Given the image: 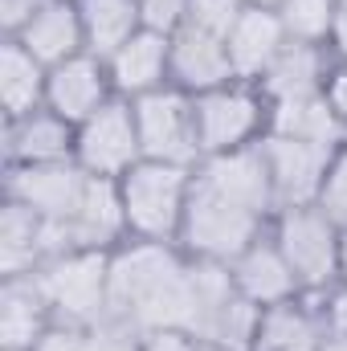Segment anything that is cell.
<instances>
[{
	"label": "cell",
	"mask_w": 347,
	"mask_h": 351,
	"mask_svg": "<svg viewBox=\"0 0 347 351\" xmlns=\"http://www.w3.org/2000/svg\"><path fill=\"white\" fill-rule=\"evenodd\" d=\"M106 323H123L139 335L188 331L192 323V262L164 241H131L110 250V311Z\"/></svg>",
	"instance_id": "cell-1"
},
{
	"label": "cell",
	"mask_w": 347,
	"mask_h": 351,
	"mask_svg": "<svg viewBox=\"0 0 347 351\" xmlns=\"http://www.w3.org/2000/svg\"><path fill=\"white\" fill-rule=\"evenodd\" d=\"M192 180H196V168L156 164V160L135 164L131 172L119 180L123 213H127V233L135 241L180 245V229H184Z\"/></svg>",
	"instance_id": "cell-2"
},
{
	"label": "cell",
	"mask_w": 347,
	"mask_h": 351,
	"mask_svg": "<svg viewBox=\"0 0 347 351\" xmlns=\"http://www.w3.org/2000/svg\"><path fill=\"white\" fill-rule=\"evenodd\" d=\"M261 229H265V217L221 196L208 180H200V176L192 180V196H188V213H184V229H180V245L192 258L233 265L261 237Z\"/></svg>",
	"instance_id": "cell-3"
},
{
	"label": "cell",
	"mask_w": 347,
	"mask_h": 351,
	"mask_svg": "<svg viewBox=\"0 0 347 351\" xmlns=\"http://www.w3.org/2000/svg\"><path fill=\"white\" fill-rule=\"evenodd\" d=\"M270 237L290 262L302 294H327L339 282V225L319 204L278 208L270 217Z\"/></svg>",
	"instance_id": "cell-4"
},
{
	"label": "cell",
	"mask_w": 347,
	"mask_h": 351,
	"mask_svg": "<svg viewBox=\"0 0 347 351\" xmlns=\"http://www.w3.org/2000/svg\"><path fill=\"white\" fill-rule=\"evenodd\" d=\"M53 319L66 327H98L110 311V250H74L41 265Z\"/></svg>",
	"instance_id": "cell-5"
},
{
	"label": "cell",
	"mask_w": 347,
	"mask_h": 351,
	"mask_svg": "<svg viewBox=\"0 0 347 351\" xmlns=\"http://www.w3.org/2000/svg\"><path fill=\"white\" fill-rule=\"evenodd\" d=\"M196 135L204 156L254 147L270 131V102L254 82H229L208 94H196Z\"/></svg>",
	"instance_id": "cell-6"
},
{
	"label": "cell",
	"mask_w": 347,
	"mask_h": 351,
	"mask_svg": "<svg viewBox=\"0 0 347 351\" xmlns=\"http://www.w3.org/2000/svg\"><path fill=\"white\" fill-rule=\"evenodd\" d=\"M131 106H135V131H139L143 160L200 168L204 152H200V135H196V102H192V94L164 86L135 98Z\"/></svg>",
	"instance_id": "cell-7"
},
{
	"label": "cell",
	"mask_w": 347,
	"mask_h": 351,
	"mask_svg": "<svg viewBox=\"0 0 347 351\" xmlns=\"http://www.w3.org/2000/svg\"><path fill=\"white\" fill-rule=\"evenodd\" d=\"M74 164L86 176H106V180H123L135 164H143L135 106L127 98H110L98 114L74 127Z\"/></svg>",
	"instance_id": "cell-8"
},
{
	"label": "cell",
	"mask_w": 347,
	"mask_h": 351,
	"mask_svg": "<svg viewBox=\"0 0 347 351\" xmlns=\"http://www.w3.org/2000/svg\"><path fill=\"white\" fill-rule=\"evenodd\" d=\"M90 176L66 160V164H16L8 176V200H21L41 221H74Z\"/></svg>",
	"instance_id": "cell-9"
},
{
	"label": "cell",
	"mask_w": 347,
	"mask_h": 351,
	"mask_svg": "<svg viewBox=\"0 0 347 351\" xmlns=\"http://www.w3.org/2000/svg\"><path fill=\"white\" fill-rule=\"evenodd\" d=\"M265 164H270V180H274V196L278 208H294V204H315L323 176L335 152L315 147L307 139H290V135H265L261 139Z\"/></svg>",
	"instance_id": "cell-10"
},
{
	"label": "cell",
	"mask_w": 347,
	"mask_h": 351,
	"mask_svg": "<svg viewBox=\"0 0 347 351\" xmlns=\"http://www.w3.org/2000/svg\"><path fill=\"white\" fill-rule=\"evenodd\" d=\"M110 98H119L115 82H110V70L94 53H78V58H70V62L49 70L45 110H53L70 127H78V123H86L90 114H98Z\"/></svg>",
	"instance_id": "cell-11"
},
{
	"label": "cell",
	"mask_w": 347,
	"mask_h": 351,
	"mask_svg": "<svg viewBox=\"0 0 347 351\" xmlns=\"http://www.w3.org/2000/svg\"><path fill=\"white\" fill-rule=\"evenodd\" d=\"M196 176L208 180L221 196L237 200L241 208L258 213L265 221L278 213V196H274V180H270V164H265L261 143L237 147V152H221V156H204Z\"/></svg>",
	"instance_id": "cell-12"
},
{
	"label": "cell",
	"mask_w": 347,
	"mask_h": 351,
	"mask_svg": "<svg viewBox=\"0 0 347 351\" xmlns=\"http://www.w3.org/2000/svg\"><path fill=\"white\" fill-rule=\"evenodd\" d=\"M290 45V33L278 16V8H258L246 4V12L237 16V25L225 37L229 62H233V78L237 82H254L258 86L265 78V70L278 62V53Z\"/></svg>",
	"instance_id": "cell-13"
},
{
	"label": "cell",
	"mask_w": 347,
	"mask_h": 351,
	"mask_svg": "<svg viewBox=\"0 0 347 351\" xmlns=\"http://www.w3.org/2000/svg\"><path fill=\"white\" fill-rule=\"evenodd\" d=\"M106 70H110L115 94L127 102H135L152 90L172 86V37L139 29L127 45H119L106 58Z\"/></svg>",
	"instance_id": "cell-14"
},
{
	"label": "cell",
	"mask_w": 347,
	"mask_h": 351,
	"mask_svg": "<svg viewBox=\"0 0 347 351\" xmlns=\"http://www.w3.org/2000/svg\"><path fill=\"white\" fill-rule=\"evenodd\" d=\"M0 302H4L0 306V343H4V351H33L45 339V331L58 323L53 302H49L45 282H41V269L8 278Z\"/></svg>",
	"instance_id": "cell-15"
},
{
	"label": "cell",
	"mask_w": 347,
	"mask_h": 351,
	"mask_svg": "<svg viewBox=\"0 0 347 351\" xmlns=\"http://www.w3.org/2000/svg\"><path fill=\"white\" fill-rule=\"evenodd\" d=\"M233 78V62L225 49V37H213L204 29L184 25L172 37V86L184 94H208L217 86H229Z\"/></svg>",
	"instance_id": "cell-16"
},
{
	"label": "cell",
	"mask_w": 347,
	"mask_h": 351,
	"mask_svg": "<svg viewBox=\"0 0 347 351\" xmlns=\"http://www.w3.org/2000/svg\"><path fill=\"white\" fill-rule=\"evenodd\" d=\"M229 269H233L237 294L250 298V302L261 306V311H265V306H278V302H290V298L302 294L294 269H290V262L282 258V250H278L274 237H258Z\"/></svg>",
	"instance_id": "cell-17"
},
{
	"label": "cell",
	"mask_w": 347,
	"mask_h": 351,
	"mask_svg": "<svg viewBox=\"0 0 347 351\" xmlns=\"http://www.w3.org/2000/svg\"><path fill=\"white\" fill-rule=\"evenodd\" d=\"M70 229H74L78 250H119L123 237H131L127 233V213H123L119 180L90 176L86 192H82V204H78Z\"/></svg>",
	"instance_id": "cell-18"
},
{
	"label": "cell",
	"mask_w": 347,
	"mask_h": 351,
	"mask_svg": "<svg viewBox=\"0 0 347 351\" xmlns=\"http://www.w3.org/2000/svg\"><path fill=\"white\" fill-rule=\"evenodd\" d=\"M45 70L86 53V33H82V16H78V4L74 0H49L33 21L29 29L16 37Z\"/></svg>",
	"instance_id": "cell-19"
},
{
	"label": "cell",
	"mask_w": 347,
	"mask_h": 351,
	"mask_svg": "<svg viewBox=\"0 0 347 351\" xmlns=\"http://www.w3.org/2000/svg\"><path fill=\"white\" fill-rule=\"evenodd\" d=\"M327 339V323L323 311H315L307 302V294L265 306L258 319V335H254V351H319Z\"/></svg>",
	"instance_id": "cell-20"
},
{
	"label": "cell",
	"mask_w": 347,
	"mask_h": 351,
	"mask_svg": "<svg viewBox=\"0 0 347 351\" xmlns=\"http://www.w3.org/2000/svg\"><path fill=\"white\" fill-rule=\"evenodd\" d=\"M331 74V62H327V45H302V41H290L278 62L265 70V78L258 82V90L265 94V102H290V98H307V94H319L323 82Z\"/></svg>",
	"instance_id": "cell-21"
},
{
	"label": "cell",
	"mask_w": 347,
	"mask_h": 351,
	"mask_svg": "<svg viewBox=\"0 0 347 351\" xmlns=\"http://www.w3.org/2000/svg\"><path fill=\"white\" fill-rule=\"evenodd\" d=\"M265 135H290V139H307L315 147H327V152H339L347 143L344 123L335 119L331 102L319 94H307V98H290V102H270V131Z\"/></svg>",
	"instance_id": "cell-22"
},
{
	"label": "cell",
	"mask_w": 347,
	"mask_h": 351,
	"mask_svg": "<svg viewBox=\"0 0 347 351\" xmlns=\"http://www.w3.org/2000/svg\"><path fill=\"white\" fill-rule=\"evenodd\" d=\"M45 82L49 70L16 41L8 37L0 49V102H4V119H29L37 110H45Z\"/></svg>",
	"instance_id": "cell-23"
},
{
	"label": "cell",
	"mask_w": 347,
	"mask_h": 351,
	"mask_svg": "<svg viewBox=\"0 0 347 351\" xmlns=\"http://www.w3.org/2000/svg\"><path fill=\"white\" fill-rule=\"evenodd\" d=\"M8 156L16 164H66L74 160V127L53 110H37L29 119L8 123Z\"/></svg>",
	"instance_id": "cell-24"
},
{
	"label": "cell",
	"mask_w": 347,
	"mask_h": 351,
	"mask_svg": "<svg viewBox=\"0 0 347 351\" xmlns=\"http://www.w3.org/2000/svg\"><path fill=\"white\" fill-rule=\"evenodd\" d=\"M45 258V221L25 208L21 200H8L4 204V217H0V265H4V278H21V274H37Z\"/></svg>",
	"instance_id": "cell-25"
},
{
	"label": "cell",
	"mask_w": 347,
	"mask_h": 351,
	"mask_svg": "<svg viewBox=\"0 0 347 351\" xmlns=\"http://www.w3.org/2000/svg\"><path fill=\"white\" fill-rule=\"evenodd\" d=\"M74 4H78V16H82L86 53L102 58V62L143 29L139 0H74Z\"/></svg>",
	"instance_id": "cell-26"
},
{
	"label": "cell",
	"mask_w": 347,
	"mask_h": 351,
	"mask_svg": "<svg viewBox=\"0 0 347 351\" xmlns=\"http://www.w3.org/2000/svg\"><path fill=\"white\" fill-rule=\"evenodd\" d=\"M335 12H339V0H282L278 4V16L290 41H302V45H331Z\"/></svg>",
	"instance_id": "cell-27"
},
{
	"label": "cell",
	"mask_w": 347,
	"mask_h": 351,
	"mask_svg": "<svg viewBox=\"0 0 347 351\" xmlns=\"http://www.w3.org/2000/svg\"><path fill=\"white\" fill-rule=\"evenodd\" d=\"M241 12H246V0H188V25L213 37H229Z\"/></svg>",
	"instance_id": "cell-28"
},
{
	"label": "cell",
	"mask_w": 347,
	"mask_h": 351,
	"mask_svg": "<svg viewBox=\"0 0 347 351\" xmlns=\"http://www.w3.org/2000/svg\"><path fill=\"white\" fill-rule=\"evenodd\" d=\"M335 225H347V143L331 156L327 176H323V188H319V200H315Z\"/></svg>",
	"instance_id": "cell-29"
},
{
	"label": "cell",
	"mask_w": 347,
	"mask_h": 351,
	"mask_svg": "<svg viewBox=\"0 0 347 351\" xmlns=\"http://www.w3.org/2000/svg\"><path fill=\"white\" fill-rule=\"evenodd\" d=\"M139 21L147 33L176 37L188 25V0H139Z\"/></svg>",
	"instance_id": "cell-30"
},
{
	"label": "cell",
	"mask_w": 347,
	"mask_h": 351,
	"mask_svg": "<svg viewBox=\"0 0 347 351\" xmlns=\"http://www.w3.org/2000/svg\"><path fill=\"white\" fill-rule=\"evenodd\" d=\"M90 351H143V335L123 323H98L90 327Z\"/></svg>",
	"instance_id": "cell-31"
},
{
	"label": "cell",
	"mask_w": 347,
	"mask_h": 351,
	"mask_svg": "<svg viewBox=\"0 0 347 351\" xmlns=\"http://www.w3.org/2000/svg\"><path fill=\"white\" fill-rule=\"evenodd\" d=\"M49 0H0V25L8 37H21L29 29V21L45 8Z\"/></svg>",
	"instance_id": "cell-32"
},
{
	"label": "cell",
	"mask_w": 347,
	"mask_h": 351,
	"mask_svg": "<svg viewBox=\"0 0 347 351\" xmlns=\"http://www.w3.org/2000/svg\"><path fill=\"white\" fill-rule=\"evenodd\" d=\"M33 351H90V331L86 327H66V323H53L45 331V339Z\"/></svg>",
	"instance_id": "cell-33"
},
{
	"label": "cell",
	"mask_w": 347,
	"mask_h": 351,
	"mask_svg": "<svg viewBox=\"0 0 347 351\" xmlns=\"http://www.w3.org/2000/svg\"><path fill=\"white\" fill-rule=\"evenodd\" d=\"M323 98L331 102L335 119L344 123V131H347V62L331 66V74H327V82H323Z\"/></svg>",
	"instance_id": "cell-34"
},
{
	"label": "cell",
	"mask_w": 347,
	"mask_h": 351,
	"mask_svg": "<svg viewBox=\"0 0 347 351\" xmlns=\"http://www.w3.org/2000/svg\"><path fill=\"white\" fill-rule=\"evenodd\" d=\"M143 351H204V343L188 331H152L143 335Z\"/></svg>",
	"instance_id": "cell-35"
},
{
	"label": "cell",
	"mask_w": 347,
	"mask_h": 351,
	"mask_svg": "<svg viewBox=\"0 0 347 351\" xmlns=\"http://www.w3.org/2000/svg\"><path fill=\"white\" fill-rule=\"evenodd\" d=\"M323 323H327V335H347V286H335V290H327Z\"/></svg>",
	"instance_id": "cell-36"
},
{
	"label": "cell",
	"mask_w": 347,
	"mask_h": 351,
	"mask_svg": "<svg viewBox=\"0 0 347 351\" xmlns=\"http://www.w3.org/2000/svg\"><path fill=\"white\" fill-rule=\"evenodd\" d=\"M331 49L335 58L347 62V0H339V12H335V29H331Z\"/></svg>",
	"instance_id": "cell-37"
},
{
	"label": "cell",
	"mask_w": 347,
	"mask_h": 351,
	"mask_svg": "<svg viewBox=\"0 0 347 351\" xmlns=\"http://www.w3.org/2000/svg\"><path fill=\"white\" fill-rule=\"evenodd\" d=\"M339 282L347 286V225H339Z\"/></svg>",
	"instance_id": "cell-38"
},
{
	"label": "cell",
	"mask_w": 347,
	"mask_h": 351,
	"mask_svg": "<svg viewBox=\"0 0 347 351\" xmlns=\"http://www.w3.org/2000/svg\"><path fill=\"white\" fill-rule=\"evenodd\" d=\"M319 351H347V335H327Z\"/></svg>",
	"instance_id": "cell-39"
},
{
	"label": "cell",
	"mask_w": 347,
	"mask_h": 351,
	"mask_svg": "<svg viewBox=\"0 0 347 351\" xmlns=\"http://www.w3.org/2000/svg\"><path fill=\"white\" fill-rule=\"evenodd\" d=\"M246 4H258V8H278L282 0H246Z\"/></svg>",
	"instance_id": "cell-40"
},
{
	"label": "cell",
	"mask_w": 347,
	"mask_h": 351,
	"mask_svg": "<svg viewBox=\"0 0 347 351\" xmlns=\"http://www.w3.org/2000/svg\"><path fill=\"white\" fill-rule=\"evenodd\" d=\"M204 351H221V348H208V343H204Z\"/></svg>",
	"instance_id": "cell-41"
}]
</instances>
